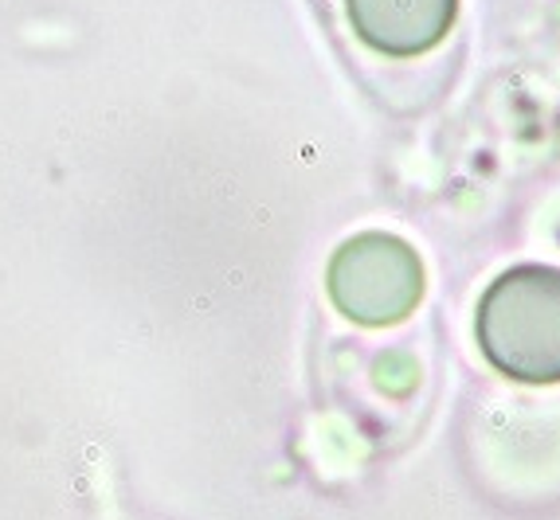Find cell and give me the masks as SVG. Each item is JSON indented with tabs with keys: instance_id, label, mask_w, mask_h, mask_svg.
Returning <instances> with one entry per match:
<instances>
[{
	"instance_id": "cell-2",
	"label": "cell",
	"mask_w": 560,
	"mask_h": 520,
	"mask_svg": "<svg viewBox=\"0 0 560 520\" xmlns=\"http://www.w3.org/2000/svg\"><path fill=\"white\" fill-rule=\"evenodd\" d=\"M326 289L334 306L357 326H396L420 306L423 262L396 235L364 232L334 251L326 270Z\"/></svg>"
},
{
	"instance_id": "cell-3",
	"label": "cell",
	"mask_w": 560,
	"mask_h": 520,
	"mask_svg": "<svg viewBox=\"0 0 560 520\" xmlns=\"http://www.w3.org/2000/svg\"><path fill=\"white\" fill-rule=\"evenodd\" d=\"M346 32L381 59H420L455 28L458 0H337Z\"/></svg>"
},
{
	"instance_id": "cell-1",
	"label": "cell",
	"mask_w": 560,
	"mask_h": 520,
	"mask_svg": "<svg viewBox=\"0 0 560 520\" xmlns=\"http://www.w3.org/2000/svg\"><path fill=\"white\" fill-rule=\"evenodd\" d=\"M478 348L502 376L560 380V270L514 267L478 302Z\"/></svg>"
}]
</instances>
